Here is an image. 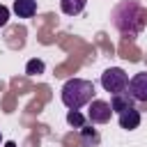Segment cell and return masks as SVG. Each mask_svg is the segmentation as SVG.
<instances>
[{
    "label": "cell",
    "instance_id": "cell-1",
    "mask_svg": "<svg viewBox=\"0 0 147 147\" xmlns=\"http://www.w3.org/2000/svg\"><path fill=\"white\" fill-rule=\"evenodd\" d=\"M113 25L124 37H136L145 28V9L138 0H122L113 9Z\"/></svg>",
    "mask_w": 147,
    "mask_h": 147
},
{
    "label": "cell",
    "instance_id": "cell-2",
    "mask_svg": "<svg viewBox=\"0 0 147 147\" xmlns=\"http://www.w3.org/2000/svg\"><path fill=\"white\" fill-rule=\"evenodd\" d=\"M94 96V83L85 78H71L62 87V103L69 110H80Z\"/></svg>",
    "mask_w": 147,
    "mask_h": 147
},
{
    "label": "cell",
    "instance_id": "cell-3",
    "mask_svg": "<svg viewBox=\"0 0 147 147\" xmlns=\"http://www.w3.org/2000/svg\"><path fill=\"white\" fill-rule=\"evenodd\" d=\"M101 85H103L106 92H110V94L115 96V94H122V92L129 87V76H126L124 69L110 67V69H106V71L101 74Z\"/></svg>",
    "mask_w": 147,
    "mask_h": 147
},
{
    "label": "cell",
    "instance_id": "cell-4",
    "mask_svg": "<svg viewBox=\"0 0 147 147\" xmlns=\"http://www.w3.org/2000/svg\"><path fill=\"white\" fill-rule=\"evenodd\" d=\"M87 117H90L92 124H106V122H110V117H113V108H110L108 101L92 99V101H90V113H87Z\"/></svg>",
    "mask_w": 147,
    "mask_h": 147
},
{
    "label": "cell",
    "instance_id": "cell-5",
    "mask_svg": "<svg viewBox=\"0 0 147 147\" xmlns=\"http://www.w3.org/2000/svg\"><path fill=\"white\" fill-rule=\"evenodd\" d=\"M133 101H142L147 103V71H140L136 74L131 80H129V92H126Z\"/></svg>",
    "mask_w": 147,
    "mask_h": 147
},
{
    "label": "cell",
    "instance_id": "cell-6",
    "mask_svg": "<svg viewBox=\"0 0 147 147\" xmlns=\"http://www.w3.org/2000/svg\"><path fill=\"white\" fill-rule=\"evenodd\" d=\"M119 126L126 129V131L138 129V126H140V113H138L136 108H129V110L119 113Z\"/></svg>",
    "mask_w": 147,
    "mask_h": 147
},
{
    "label": "cell",
    "instance_id": "cell-7",
    "mask_svg": "<svg viewBox=\"0 0 147 147\" xmlns=\"http://www.w3.org/2000/svg\"><path fill=\"white\" fill-rule=\"evenodd\" d=\"M14 11L18 18H32L37 11V0H14Z\"/></svg>",
    "mask_w": 147,
    "mask_h": 147
},
{
    "label": "cell",
    "instance_id": "cell-8",
    "mask_svg": "<svg viewBox=\"0 0 147 147\" xmlns=\"http://www.w3.org/2000/svg\"><path fill=\"white\" fill-rule=\"evenodd\" d=\"M110 108H113V113H124V110L133 108V99L129 94H115L110 99Z\"/></svg>",
    "mask_w": 147,
    "mask_h": 147
},
{
    "label": "cell",
    "instance_id": "cell-9",
    "mask_svg": "<svg viewBox=\"0 0 147 147\" xmlns=\"http://www.w3.org/2000/svg\"><path fill=\"white\" fill-rule=\"evenodd\" d=\"M80 142H83V147H96V145L101 142V138H99L96 129L83 126V129H80Z\"/></svg>",
    "mask_w": 147,
    "mask_h": 147
},
{
    "label": "cell",
    "instance_id": "cell-10",
    "mask_svg": "<svg viewBox=\"0 0 147 147\" xmlns=\"http://www.w3.org/2000/svg\"><path fill=\"white\" fill-rule=\"evenodd\" d=\"M85 5H87V0H60V7H62V11H64L67 16L80 14V11L85 9Z\"/></svg>",
    "mask_w": 147,
    "mask_h": 147
},
{
    "label": "cell",
    "instance_id": "cell-11",
    "mask_svg": "<svg viewBox=\"0 0 147 147\" xmlns=\"http://www.w3.org/2000/svg\"><path fill=\"white\" fill-rule=\"evenodd\" d=\"M44 69H46V64H44V60H39V57L28 60V64H25V74H28V76H39V74H44Z\"/></svg>",
    "mask_w": 147,
    "mask_h": 147
},
{
    "label": "cell",
    "instance_id": "cell-12",
    "mask_svg": "<svg viewBox=\"0 0 147 147\" xmlns=\"http://www.w3.org/2000/svg\"><path fill=\"white\" fill-rule=\"evenodd\" d=\"M67 122H69L71 126H76V129H83V126H85V117H83L78 110H69V113H67Z\"/></svg>",
    "mask_w": 147,
    "mask_h": 147
},
{
    "label": "cell",
    "instance_id": "cell-13",
    "mask_svg": "<svg viewBox=\"0 0 147 147\" xmlns=\"http://www.w3.org/2000/svg\"><path fill=\"white\" fill-rule=\"evenodd\" d=\"M7 21H9V9H7L5 5H0V28L7 25Z\"/></svg>",
    "mask_w": 147,
    "mask_h": 147
},
{
    "label": "cell",
    "instance_id": "cell-14",
    "mask_svg": "<svg viewBox=\"0 0 147 147\" xmlns=\"http://www.w3.org/2000/svg\"><path fill=\"white\" fill-rule=\"evenodd\" d=\"M5 147H16V145H14V142H7V145H5Z\"/></svg>",
    "mask_w": 147,
    "mask_h": 147
}]
</instances>
